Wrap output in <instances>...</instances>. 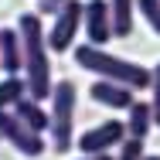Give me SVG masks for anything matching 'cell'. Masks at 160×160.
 Wrapping results in <instances>:
<instances>
[{"instance_id":"ba28073f","label":"cell","mask_w":160,"mask_h":160,"mask_svg":"<svg viewBox=\"0 0 160 160\" xmlns=\"http://www.w3.org/2000/svg\"><path fill=\"white\" fill-rule=\"evenodd\" d=\"M0 68L7 78H17L24 72V41L17 28H0Z\"/></svg>"},{"instance_id":"7c38bea8","label":"cell","mask_w":160,"mask_h":160,"mask_svg":"<svg viewBox=\"0 0 160 160\" xmlns=\"http://www.w3.org/2000/svg\"><path fill=\"white\" fill-rule=\"evenodd\" d=\"M109 7H112V31H116V38H126L133 31V7H136V0H109Z\"/></svg>"},{"instance_id":"9a60e30c","label":"cell","mask_w":160,"mask_h":160,"mask_svg":"<svg viewBox=\"0 0 160 160\" xmlns=\"http://www.w3.org/2000/svg\"><path fill=\"white\" fill-rule=\"evenodd\" d=\"M119 160H147V147H143V140L126 136L123 147H119Z\"/></svg>"},{"instance_id":"3957f363","label":"cell","mask_w":160,"mask_h":160,"mask_svg":"<svg viewBox=\"0 0 160 160\" xmlns=\"http://www.w3.org/2000/svg\"><path fill=\"white\" fill-rule=\"evenodd\" d=\"M51 150L55 153H68L72 150V123H75V85L62 78L55 82V92H51Z\"/></svg>"},{"instance_id":"8fae6325","label":"cell","mask_w":160,"mask_h":160,"mask_svg":"<svg viewBox=\"0 0 160 160\" xmlns=\"http://www.w3.org/2000/svg\"><path fill=\"white\" fill-rule=\"evenodd\" d=\"M150 126H157V123H153V106L136 99V106L126 112V133L136 136V140H143V136L150 133Z\"/></svg>"},{"instance_id":"5bb4252c","label":"cell","mask_w":160,"mask_h":160,"mask_svg":"<svg viewBox=\"0 0 160 160\" xmlns=\"http://www.w3.org/2000/svg\"><path fill=\"white\" fill-rule=\"evenodd\" d=\"M136 10L153 28V34H160V0H136Z\"/></svg>"},{"instance_id":"52a82bcc","label":"cell","mask_w":160,"mask_h":160,"mask_svg":"<svg viewBox=\"0 0 160 160\" xmlns=\"http://www.w3.org/2000/svg\"><path fill=\"white\" fill-rule=\"evenodd\" d=\"M85 34H89V44H96V48H102L109 38H116L109 0H89L85 3Z\"/></svg>"},{"instance_id":"2e32d148","label":"cell","mask_w":160,"mask_h":160,"mask_svg":"<svg viewBox=\"0 0 160 160\" xmlns=\"http://www.w3.org/2000/svg\"><path fill=\"white\" fill-rule=\"evenodd\" d=\"M150 89H153V102H150V106H153V123L160 126V62H157V68H153V85H150Z\"/></svg>"},{"instance_id":"9c48e42d","label":"cell","mask_w":160,"mask_h":160,"mask_svg":"<svg viewBox=\"0 0 160 160\" xmlns=\"http://www.w3.org/2000/svg\"><path fill=\"white\" fill-rule=\"evenodd\" d=\"M89 96L96 99L99 106H106V109H126V112H129V109L136 106V96H133V89H129V85H119V82H106V78L92 82Z\"/></svg>"},{"instance_id":"277c9868","label":"cell","mask_w":160,"mask_h":160,"mask_svg":"<svg viewBox=\"0 0 160 160\" xmlns=\"http://www.w3.org/2000/svg\"><path fill=\"white\" fill-rule=\"evenodd\" d=\"M78 28H85V3H82V0H68L62 10L55 14V24L48 28L51 51H72Z\"/></svg>"},{"instance_id":"4fadbf2b","label":"cell","mask_w":160,"mask_h":160,"mask_svg":"<svg viewBox=\"0 0 160 160\" xmlns=\"http://www.w3.org/2000/svg\"><path fill=\"white\" fill-rule=\"evenodd\" d=\"M28 96V82L17 75V78H0V112L14 109L21 99Z\"/></svg>"},{"instance_id":"ac0fdd59","label":"cell","mask_w":160,"mask_h":160,"mask_svg":"<svg viewBox=\"0 0 160 160\" xmlns=\"http://www.w3.org/2000/svg\"><path fill=\"white\" fill-rule=\"evenodd\" d=\"M82 160H119V157H109V153H96V157H82Z\"/></svg>"},{"instance_id":"7a4b0ae2","label":"cell","mask_w":160,"mask_h":160,"mask_svg":"<svg viewBox=\"0 0 160 160\" xmlns=\"http://www.w3.org/2000/svg\"><path fill=\"white\" fill-rule=\"evenodd\" d=\"M72 55H75L78 68L92 72V75L106 78V82L129 85L133 92H143V89L153 85V72H150V68H143V65H136V62H126V58H116L112 51H102V48L89 44V41H85V44H75Z\"/></svg>"},{"instance_id":"6da1fadb","label":"cell","mask_w":160,"mask_h":160,"mask_svg":"<svg viewBox=\"0 0 160 160\" xmlns=\"http://www.w3.org/2000/svg\"><path fill=\"white\" fill-rule=\"evenodd\" d=\"M17 31L24 41V82H28V96L44 102L55 92V82H51V62H48V34L41 24V14H21L17 17Z\"/></svg>"},{"instance_id":"e0dca14e","label":"cell","mask_w":160,"mask_h":160,"mask_svg":"<svg viewBox=\"0 0 160 160\" xmlns=\"http://www.w3.org/2000/svg\"><path fill=\"white\" fill-rule=\"evenodd\" d=\"M65 3H68V0H38V10H34V14H41V17H44V14H51V17H55Z\"/></svg>"},{"instance_id":"30bf717a","label":"cell","mask_w":160,"mask_h":160,"mask_svg":"<svg viewBox=\"0 0 160 160\" xmlns=\"http://www.w3.org/2000/svg\"><path fill=\"white\" fill-rule=\"evenodd\" d=\"M14 112L28 123V126L34 129V133H44V129H51V112H44L41 109V102L38 99H31V96H24L17 106H14Z\"/></svg>"},{"instance_id":"d6986e66","label":"cell","mask_w":160,"mask_h":160,"mask_svg":"<svg viewBox=\"0 0 160 160\" xmlns=\"http://www.w3.org/2000/svg\"><path fill=\"white\" fill-rule=\"evenodd\" d=\"M147 160H160V157H157V153H147Z\"/></svg>"},{"instance_id":"5b68a950","label":"cell","mask_w":160,"mask_h":160,"mask_svg":"<svg viewBox=\"0 0 160 160\" xmlns=\"http://www.w3.org/2000/svg\"><path fill=\"white\" fill-rule=\"evenodd\" d=\"M0 140H7V143H10L17 153H24V157H41V153H44V136L34 133L14 109L0 112Z\"/></svg>"},{"instance_id":"8992f818","label":"cell","mask_w":160,"mask_h":160,"mask_svg":"<svg viewBox=\"0 0 160 160\" xmlns=\"http://www.w3.org/2000/svg\"><path fill=\"white\" fill-rule=\"evenodd\" d=\"M123 140H126V123L106 119L78 136V150H82V157H96V153H109L112 147H123Z\"/></svg>"},{"instance_id":"ffe728a7","label":"cell","mask_w":160,"mask_h":160,"mask_svg":"<svg viewBox=\"0 0 160 160\" xmlns=\"http://www.w3.org/2000/svg\"><path fill=\"white\" fill-rule=\"evenodd\" d=\"M0 72H3V68H0Z\"/></svg>"}]
</instances>
